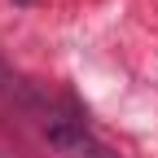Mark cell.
Instances as JSON below:
<instances>
[{
  "label": "cell",
  "mask_w": 158,
  "mask_h": 158,
  "mask_svg": "<svg viewBox=\"0 0 158 158\" xmlns=\"http://www.w3.org/2000/svg\"><path fill=\"white\" fill-rule=\"evenodd\" d=\"M44 136H48V145H57L66 158H118V154H110L101 141H97L79 118H57V114H48V118H44Z\"/></svg>",
  "instance_id": "1"
},
{
  "label": "cell",
  "mask_w": 158,
  "mask_h": 158,
  "mask_svg": "<svg viewBox=\"0 0 158 158\" xmlns=\"http://www.w3.org/2000/svg\"><path fill=\"white\" fill-rule=\"evenodd\" d=\"M18 5H31V0H18Z\"/></svg>",
  "instance_id": "2"
}]
</instances>
